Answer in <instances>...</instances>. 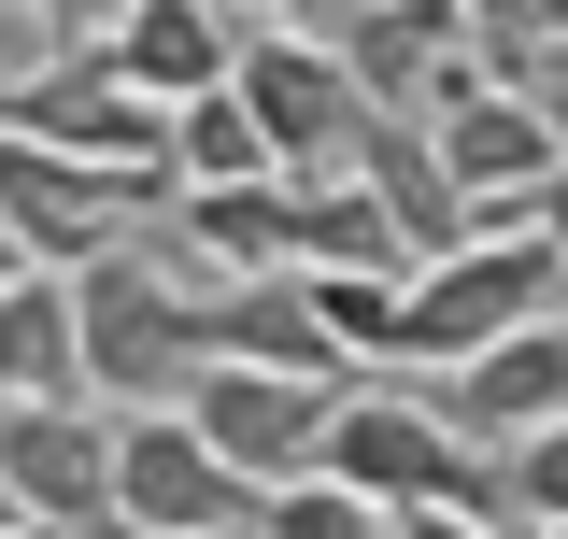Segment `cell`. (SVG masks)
Instances as JSON below:
<instances>
[{
  "label": "cell",
  "instance_id": "6da1fadb",
  "mask_svg": "<svg viewBox=\"0 0 568 539\" xmlns=\"http://www.w3.org/2000/svg\"><path fill=\"white\" fill-rule=\"evenodd\" d=\"M327 469H355L398 526H497V440H469V411L426 384H342Z\"/></svg>",
  "mask_w": 568,
  "mask_h": 539
},
{
  "label": "cell",
  "instance_id": "7a4b0ae2",
  "mask_svg": "<svg viewBox=\"0 0 568 539\" xmlns=\"http://www.w3.org/2000/svg\"><path fill=\"white\" fill-rule=\"evenodd\" d=\"M71 284H85V369H100V398H185L213 369V284L171 242H100Z\"/></svg>",
  "mask_w": 568,
  "mask_h": 539
},
{
  "label": "cell",
  "instance_id": "3957f363",
  "mask_svg": "<svg viewBox=\"0 0 568 539\" xmlns=\"http://www.w3.org/2000/svg\"><path fill=\"white\" fill-rule=\"evenodd\" d=\"M540 313H568V242L540 213H484L469 242H440L413 270V369H455V355L540 327Z\"/></svg>",
  "mask_w": 568,
  "mask_h": 539
},
{
  "label": "cell",
  "instance_id": "277c9868",
  "mask_svg": "<svg viewBox=\"0 0 568 539\" xmlns=\"http://www.w3.org/2000/svg\"><path fill=\"white\" fill-rule=\"evenodd\" d=\"M114 497H129V539H227V526H256L271 482L242 469L185 398H129V426H114Z\"/></svg>",
  "mask_w": 568,
  "mask_h": 539
},
{
  "label": "cell",
  "instance_id": "5b68a950",
  "mask_svg": "<svg viewBox=\"0 0 568 539\" xmlns=\"http://www.w3.org/2000/svg\"><path fill=\"white\" fill-rule=\"evenodd\" d=\"M242 100H256V129H271L284 171H355V142L384 114V85L355 71L342 29H284V14L242 43Z\"/></svg>",
  "mask_w": 568,
  "mask_h": 539
},
{
  "label": "cell",
  "instance_id": "8992f818",
  "mask_svg": "<svg viewBox=\"0 0 568 539\" xmlns=\"http://www.w3.org/2000/svg\"><path fill=\"white\" fill-rule=\"evenodd\" d=\"M0 526L14 539L129 526V497H114V426H100L85 398H14L0 411Z\"/></svg>",
  "mask_w": 568,
  "mask_h": 539
},
{
  "label": "cell",
  "instance_id": "52a82bcc",
  "mask_svg": "<svg viewBox=\"0 0 568 539\" xmlns=\"http://www.w3.org/2000/svg\"><path fill=\"white\" fill-rule=\"evenodd\" d=\"M171 114H185V100H156L114 43H71L58 71H14V85H0V129L58 142V156H171Z\"/></svg>",
  "mask_w": 568,
  "mask_h": 539
},
{
  "label": "cell",
  "instance_id": "ba28073f",
  "mask_svg": "<svg viewBox=\"0 0 568 539\" xmlns=\"http://www.w3.org/2000/svg\"><path fill=\"white\" fill-rule=\"evenodd\" d=\"M355 384V369H342ZM342 384H313V369H271V355H213L200 384H185V411H200L213 440L242 455L256 482H284V469H313L327 455V426H342Z\"/></svg>",
  "mask_w": 568,
  "mask_h": 539
},
{
  "label": "cell",
  "instance_id": "9c48e42d",
  "mask_svg": "<svg viewBox=\"0 0 568 539\" xmlns=\"http://www.w3.org/2000/svg\"><path fill=\"white\" fill-rule=\"evenodd\" d=\"M0 398H100V369H85V284L58 256L0 270Z\"/></svg>",
  "mask_w": 568,
  "mask_h": 539
},
{
  "label": "cell",
  "instance_id": "30bf717a",
  "mask_svg": "<svg viewBox=\"0 0 568 539\" xmlns=\"http://www.w3.org/2000/svg\"><path fill=\"white\" fill-rule=\"evenodd\" d=\"M440 398L469 411V440H526V426H555V411H568V313L484 340V355H455V369H440Z\"/></svg>",
  "mask_w": 568,
  "mask_h": 539
},
{
  "label": "cell",
  "instance_id": "8fae6325",
  "mask_svg": "<svg viewBox=\"0 0 568 539\" xmlns=\"http://www.w3.org/2000/svg\"><path fill=\"white\" fill-rule=\"evenodd\" d=\"M114 58H129L156 100H200V85H227V71H242V29H227V0H129Z\"/></svg>",
  "mask_w": 568,
  "mask_h": 539
},
{
  "label": "cell",
  "instance_id": "7c38bea8",
  "mask_svg": "<svg viewBox=\"0 0 568 539\" xmlns=\"http://www.w3.org/2000/svg\"><path fill=\"white\" fill-rule=\"evenodd\" d=\"M171 171H185V185H256V171H284L271 129H256V100H242V71L200 85V100L171 114Z\"/></svg>",
  "mask_w": 568,
  "mask_h": 539
},
{
  "label": "cell",
  "instance_id": "4fadbf2b",
  "mask_svg": "<svg viewBox=\"0 0 568 539\" xmlns=\"http://www.w3.org/2000/svg\"><path fill=\"white\" fill-rule=\"evenodd\" d=\"M497 526H568V411L497 440Z\"/></svg>",
  "mask_w": 568,
  "mask_h": 539
},
{
  "label": "cell",
  "instance_id": "5bb4252c",
  "mask_svg": "<svg viewBox=\"0 0 568 539\" xmlns=\"http://www.w3.org/2000/svg\"><path fill=\"white\" fill-rule=\"evenodd\" d=\"M29 14H58V29H85V43H114V29H129V0H29Z\"/></svg>",
  "mask_w": 568,
  "mask_h": 539
},
{
  "label": "cell",
  "instance_id": "9a60e30c",
  "mask_svg": "<svg viewBox=\"0 0 568 539\" xmlns=\"http://www.w3.org/2000/svg\"><path fill=\"white\" fill-rule=\"evenodd\" d=\"M242 14H284V29H342L355 0H242Z\"/></svg>",
  "mask_w": 568,
  "mask_h": 539
},
{
  "label": "cell",
  "instance_id": "2e32d148",
  "mask_svg": "<svg viewBox=\"0 0 568 539\" xmlns=\"http://www.w3.org/2000/svg\"><path fill=\"white\" fill-rule=\"evenodd\" d=\"M526 213H540V227H555V242H568V171H555V185H540V200H526Z\"/></svg>",
  "mask_w": 568,
  "mask_h": 539
},
{
  "label": "cell",
  "instance_id": "e0dca14e",
  "mask_svg": "<svg viewBox=\"0 0 568 539\" xmlns=\"http://www.w3.org/2000/svg\"><path fill=\"white\" fill-rule=\"evenodd\" d=\"M540 100H555V129H568V43H555V58H540Z\"/></svg>",
  "mask_w": 568,
  "mask_h": 539
},
{
  "label": "cell",
  "instance_id": "ac0fdd59",
  "mask_svg": "<svg viewBox=\"0 0 568 539\" xmlns=\"http://www.w3.org/2000/svg\"><path fill=\"white\" fill-rule=\"evenodd\" d=\"M540 29H555V43H568V0H540Z\"/></svg>",
  "mask_w": 568,
  "mask_h": 539
}]
</instances>
